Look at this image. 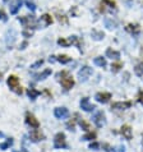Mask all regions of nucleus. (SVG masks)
Masks as SVG:
<instances>
[{"label": "nucleus", "mask_w": 143, "mask_h": 152, "mask_svg": "<svg viewBox=\"0 0 143 152\" xmlns=\"http://www.w3.org/2000/svg\"><path fill=\"white\" fill-rule=\"evenodd\" d=\"M7 83L13 92H15L17 95H22V87H20V84H19V79L17 78L15 75H9Z\"/></svg>", "instance_id": "1"}, {"label": "nucleus", "mask_w": 143, "mask_h": 152, "mask_svg": "<svg viewBox=\"0 0 143 152\" xmlns=\"http://www.w3.org/2000/svg\"><path fill=\"white\" fill-rule=\"evenodd\" d=\"M19 22L23 24L26 28H35L37 26V22L33 15H24L19 18Z\"/></svg>", "instance_id": "2"}, {"label": "nucleus", "mask_w": 143, "mask_h": 152, "mask_svg": "<svg viewBox=\"0 0 143 152\" xmlns=\"http://www.w3.org/2000/svg\"><path fill=\"white\" fill-rule=\"evenodd\" d=\"M54 147H55V148H65L66 147L64 133H58L55 136V138H54Z\"/></svg>", "instance_id": "3"}, {"label": "nucleus", "mask_w": 143, "mask_h": 152, "mask_svg": "<svg viewBox=\"0 0 143 152\" xmlns=\"http://www.w3.org/2000/svg\"><path fill=\"white\" fill-rule=\"evenodd\" d=\"M92 74V68H90V66H82V69L78 72V77H79V81L81 82H86L88 78H90V75Z\"/></svg>", "instance_id": "4"}, {"label": "nucleus", "mask_w": 143, "mask_h": 152, "mask_svg": "<svg viewBox=\"0 0 143 152\" xmlns=\"http://www.w3.org/2000/svg\"><path fill=\"white\" fill-rule=\"evenodd\" d=\"M92 120H93V123L96 124V126H98V128H101V126H104L106 124V118H105V114L102 111L96 113L93 118H92Z\"/></svg>", "instance_id": "5"}, {"label": "nucleus", "mask_w": 143, "mask_h": 152, "mask_svg": "<svg viewBox=\"0 0 143 152\" xmlns=\"http://www.w3.org/2000/svg\"><path fill=\"white\" fill-rule=\"evenodd\" d=\"M79 105H81V109L82 110H85V111H93L95 109H96V106L95 105H92L91 102H90V99L88 97H83V99L81 100V102H79Z\"/></svg>", "instance_id": "6"}, {"label": "nucleus", "mask_w": 143, "mask_h": 152, "mask_svg": "<svg viewBox=\"0 0 143 152\" xmlns=\"http://www.w3.org/2000/svg\"><path fill=\"white\" fill-rule=\"evenodd\" d=\"M26 123L31 126V128H40V121L36 119L35 118V115L33 114H31V113H27L26 114Z\"/></svg>", "instance_id": "7"}, {"label": "nucleus", "mask_w": 143, "mask_h": 152, "mask_svg": "<svg viewBox=\"0 0 143 152\" xmlns=\"http://www.w3.org/2000/svg\"><path fill=\"white\" fill-rule=\"evenodd\" d=\"M95 99L97 102L100 104H106L110 101L111 99V94H109V92H98V94H96L95 96Z\"/></svg>", "instance_id": "8"}, {"label": "nucleus", "mask_w": 143, "mask_h": 152, "mask_svg": "<svg viewBox=\"0 0 143 152\" xmlns=\"http://www.w3.org/2000/svg\"><path fill=\"white\" fill-rule=\"evenodd\" d=\"M54 115L58 119H66L69 116V110L66 107H56L54 110Z\"/></svg>", "instance_id": "9"}, {"label": "nucleus", "mask_w": 143, "mask_h": 152, "mask_svg": "<svg viewBox=\"0 0 143 152\" xmlns=\"http://www.w3.org/2000/svg\"><path fill=\"white\" fill-rule=\"evenodd\" d=\"M29 138H31L32 142H40L45 139V136L42 133H41V130H39V128H36L35 130H32L31 133H29Z\"/></svg>", "instance_id": "10"}, {"label": "nucleus", "mask_w": 143, "mask_h": 152, "mask_svg": "<svg viewBox=\"0 0 143 152\" xmlns=\"http://www.w3.org/2000/svg\"><path fill=\"white\" fill-rule=\"evenodd\" d=\"M22 4H23L22 0H13V1L10 3V7H9L10 14H17V13H18V10L20 9Z\"/></svg>", "instance_id": "11"}, {"label": "nucleus", "mask_w": 143, "mask_h": 152, "mask_svg": "<svg viewBox=\"0 0 143 152\" xmlns=\"http://www.w3.org/2000/svg\"><path fill=\"white\" fill-rule=\"evenodd\" d=\"M61 86L65 88V90H70L72 87L74 86V79L72 78V77H69V75H66L65 78H61Z\"/></svg>", "instance_id": "12"}, {"label": "nucleus", "mask_w": 143, "mask_h": 152, "mask_svg": "<svg viewBox=\"0 0 143 152\" xmlns=\"http://www.w3.org/2000/svg\"><path fill=\"white\" fill-rule=\"evenodd\" d=\"M130 106H132V102L127 101V102H115V104H112L111 109H114V110H125V109H129Z\"/></svg>", "instance_id": "13"}, {"label": "nucleus", "mask_w": 143, "mask_h": 152, "mask_svg": "<svg viewBox=\"0 0 143 152\" xmlns=\"http://www.w3.org/2000/svg\"><path fill=\"white\" fill-rule=\"evenodd\" d=\"M120 132H121V134L127 138V139H132V137H133V132H132V128H130L129 125H123L120 128Z\"/></svg>", "instance_id": "14"}, {"label": "nucleus", "mask_w": 143, "mask_h": 152, "mask_svg": "<svg viewBox=\"0 0 143 152\" xmlns=\"http://www.w3.org/2000/svg\"><path fill=\"white\" fill-rule=\"evenodd\" d=\"M50 74H51V69H49V68H47V69H45L42 73L36 74V75H35V78L37 79V81H42V79H46V78H47Z\"/></svg>", "instance_id": "15"}, {"label": "nucleus", "mask_w": 143, "mask_h": 152, "mask_svg": "<svg viewBox=\"0 0 143 152\" xmlns=\"http://www.w3.org/2000/svg\"><path fill=\"white\" fill-rule=\"evenodd\" d=\"M27 95H28V97L31 100H36L37 97H39V95H40V91L35 90V88H28V90H27Z\"/></svg>", "instance_id": "16"}, {"label": "nucleus", "mask_w": 143, "mask_h": 152, "mask_svg": "<svg viewBox=\"0 0 143 152\" xmlns=\"http://www.w3.org/2000/svg\"><path fill=\"white\" fill-rule=\"evenodd\" d=\"M106 56L107 58H111V59H119L120 58V53L114 51L112 49H107L106 50Z\"/></svg>", "instance_id": "17"}, {"label": "nucleus", "mask_w": 143, "mask_h": 152, "mask_svg": "<svg viewBox=\"0 0 143 152\" xmlns=\"http://www.w3.org/2000/svg\"><path fill=\"white\" fill-rule=\"evenodd\" d=\"M41 22H44V26H50L53 23V18L50 14H44L41 17Z\"/></svg>", "instance_id": "18"}, {"label": "nucleus", "mask_w": 143, "mask_h": 152, "mask_svg": "<svg viewBox=\"0 0 143 152\" xmlns=\"http://www.w3.org/2000/svg\"><path fill=\"white\" fill-rule=\"evenodd\" d=\"M56 61L61 63V64H68V63L72 61V58H69L68 55H59L56 58Z\"/></svg>", "instance_id": "19"}, {"label": "nucleus", "mask_w": 143, "mask_h": 152, "mask_svg": "<svg viewBox=\"0 0 143 152\" xmlns=\"http://www.w3.org/2000/svg\"><path fill=\"white\" fill-rule=\"evenodd\" d=\"M93 63H95L96 65H98V66H106V59L102 58V56L95 58L93 59Z\"/></svg>", "instance_id": "20"}, {"label": "nucleus", "mask_w": 143, "mask_h": 152, "mask_svg": "<svg viewBox=\"0 0 143 152\" xmlns=\"http://www.w3.org/2000/svg\"><path fill=\"white\" fill-rule=\"evenodd\" d=\"M12 145H13V139L9 138V139H7L4 143H0V150L4 151V150H7V148H9Z\"/></svg>", "instance_id": "21"}, {"label": "nucleus", "mask_w": 143, "mask_h": 152, "mask_svg": "<svg viewBox=\"0 0 143 152\" xmlns=\"http://www.w3.org/2000/svg\"><path fill=\"white\" fill-rule=\"evenodd\" d=\"M127 31L130 33H138L139 32V27L137 24H128L127 26Z\"/></svg>", "instance_id": "22"}, {"label": "nucleus", "mask_w": 143, "mask_h": 152, "mask_svg": "<svg viewBox=\"0 0 143 152\" xmlns=\"http://www.w3.org/2000/svg\"><path fill=\"white\" fill-rule=\"evenodd\" d=\"M105 26H106L109 29L115 28L116 27V22H115V20H112V19H110V18H106V19H105Z\"/></svg>", "instance_id": "23"}, {"label": "nucleus", "mask_w": 143, "mask_h": 152, "mask_svg": "<svg viewBox=\"0 0 143 152\" xmlns=\"http://www.w3.org/2000/svg\"><path fill=\"white\" fill-rule=\"evenodd\" d=\"M134 72H136V74L138 75V77H142V75H143V63L137 64L136 68H134Z\"/></svg>", "instance_id": "24"}, {"label": "nucleus", "mask_w": 143, "mask_h": 152, "mask_svg": "<svg viewBox=\"0 0 143 152\" xmlns=\"http://www.w3.org/2000/svg\"><path fill=\"white\" fill-rule=\"evenodd\" d=\"M96 138V133H93V132H90V133H87V134H85L81 139H83V141H92V139H95Z\"/></svg>", "instance_id": "25"}, {"label": "nucleus", "mask_w": 143, "mask_h": 152, "mask_svg": "<svg viewBox=\"0 0 143 152\" xmlns=\"http://www.w3.org/2000/svg\"><path fill=\"white\" fill-rule=\"evenodd\" d=\"M78 123H79V125H81V126H82V128H83V129H85V130H87V132H88V130H90V129H91V126H90V124H88V123H86V121H85V120H83V119H79V121H78Z\"/></svg>", "instance_id": "26"}, {"label": "nucleus", "mask_w": 143, "mask_h": 152, "mask_svg": "<svg viewBox=\"0 0 143 152\" xmlns=\"http://www.w3.org/2000/svg\"><path fill=\"white\" fill-rule=\"evenodd\" d=\"M104 36H105V35H104L102 32H96V31L92 32V37H93L95 40H102Z\"/></svg>", "instance_id": "27"}, {"label": "nucleus", "mask_w": 143, "mask_h": 152, "mask_svg": "<svg viewBox=\"0 0 143 152\" xmlns=\"http://www.w3.org/2000/svg\"><path fill=\"white\" fill-rule=\"evenodd\" d=\"M26 5L29 10H32V12H35L36 10V5H35V3L31 1V0H26Z\"/></svg>", "instance_id": "28"}, {"label": "nucleus", "mask_w": 143, "mask_h": 152, "mask_svg": "<svg viewBox=\"0 0 143 152\" xmlns=\"http://www.w3.org/2000/svg\"><path fill=\"white\" fill-rule=\"evenodd\" d=\"M69 42H70V44L77 45L78 48H79V46H81V44H79V41H78V37H77V36H72L70 39H69ZM79 49H81V48H79Z\"/></svg>", "instance_id": "29"}, {"label": "nucleus", "mask_w": 143, "mask_h": 152, "mask_svg": "<svg viewBox=\"0 0 143 152\" xmlns=\"http://www.w3.org/2000/svg\"><path fill=\"white\" fill-rule=\"evenodd\" d=\"M121 66H123V64H121V63H116V64H112V65H111V70H112V72H119Z\"/></svg>", "instance_id": "30"}, {"label": "nucleus", "mask_w": 143, "mask_h": 152, "mask_svg": "<svg viewBox=\"0 0 143 152\" xmlns=\"http://www.w3.org/2000/svg\"><path fill=\"white\" fill-rule=\"evenodd\" d=\"M58 44L61 45V46H65V48H68V46L70 45V42L66 41V40H64V39H59V40H58Z\"/></svg>", "instance_id": "31"}, {"label": "nucleus", "mask_w": 143, "mask_h": 152, "mask_svg": "<svg viewBox=\"0 0 143 152\" xmlns=\"http://www.w3.org/2000/svg\"><path fill=\"white\" fill-rule=\"evenodd\" d=\"M112 152H125V147L123 145H119V146H116L114 150H112Z\"/></svg>", "instance_id": "32"}, {"label": "nucleus", "mask_w": 143, "mask_h": 152, "mask_svg": "<svg viewBox=\"0 0 143 152\" xmlns=\"http://www.w3.org/2000/svg\"><path fill=\"white\" fill-rule=\"evenodd\" d=\"M42 64H44V60H42V59H41V60L36 61L35 64H32V65H31V68H32V69H37V68H39V66H41Z\"/></svg>", "instance_id": "33"}, {"label": "nucleus", "mask_w": 143, "mask_h": 152, "mask_svg": "<svg viewBox=\"0 0 143 152\" xmlns=\"http://www.w3.org/2000/svg\"><path fill=\"white\" fill-rule=\"evenodd\" d=\"M102 4H107L110 8H115V1L112 0H102Z\"/></svg>", "instance_id": "34"}, {"label": "nucleus", "mask_w": 143, "mask_h": 152, "mask_svg": "<svg viewBox=\"0 0 143 152\" xmlns=\"http://www.w3.org/2000/svg\"><path fill=\"white\" fill-rule=\"evenodd\" d=\"M0 19L4 20V22H7V20H8V17H7L5 13H4V10H3V9H0Z\"/></svg>", "instance_id": "35"}, {"label": "nucleus", "mask_w": 143, "mask_h": 152, "mask_svg": "<svg viewBox=\"0 0 143 152\" xmlns=\"http://www.w3.org/2000/svg\"><path fill=\"white\" fill-rule=\"evenodd\" d=\"M90 148L91 150H98L100 148V145H98V143H91V145H90Z\"/></svg>", "instance_id": "36"}, {"label": "nucleus", "mask_w": 143, "mask_h": 152, "mask_svg": "<svg viewBox=\"0 0 143 152\" xmlns=\"http://www.w3.org/2000/svg\"><path fill=\"white\" fill-rule=\"evenodd\" d=\"M138 101L143 105V91H139L138 92Z\"/></svg>", "instance_id": "37"}, {"label": "nucleus", "mask_w": 143, "mask_h": 152, "mask_svg": "<svg viewBox=\"0 0 143 152\" xmlns=\"http://www.w3.org/2000/svg\"><path fill=\"white\" fill-rule=\"evenodd\" d=\"M23 36H26V37H29V36H32V32H28V31H23Z\"/></svg>", "instance_id": "38"}, {"label": "nucleus", "mask_w": 143, "mask_h": 152, "mask_svg": "<svg viewBox=\"0 0 143 152\" xmlns=\"http://www.w3.org/2000/svg\"><path fill=\"white\" fill-rule=\"evenodd\" d=\"M13 152H28L26 148H22V150H20V151H13Z\"/></svg>", "instance_id": "39"}, {"label": "nucleus", "mask_w": 143, "mask_h": 152, "mask_svg": "<svg viewBox=\"0 0 143 152\" xmlns=\"http://www.w3.org/2000/svg\"><path fill=\"white\" fill-rule=\"evenodd\" d=\"M0 79H1V73H0Z\"/></svg>", "instance_id": "40"}, {"label": "nucleus", "mask_w": 143, "mask_h": 152, "mask_svg": "<svg viewBox=\"0 0 143 152\" xmlns=\"http://www.w3.org/2000/svg\"><path fill=\"white\" fill-rule=\"evenodd\" d=\"M142 145H143V138H142Z\"/></svg>", "instance_id": "41"}, {"label": "nucleus", "mask_w": 143, "mask_h": 152, "mask_svg": "<svg viewBox=\"0 0 143 152\" xmlns=\"http://www.w3.org/2000/svg\"><path fill=\"white\" fill-rule=\"evenodd\" d=\"M4 1H5V3H7V1H8V0H4Z\"/></svg>", "instance_id": "42"}]
</instances>
